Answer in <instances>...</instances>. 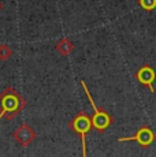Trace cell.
<instances>
[{
  "instance_id": "obj_7",
  "label": "cell",
  "mask_w": 156,
  "mask_h": 157,
  "mask_svg": "<svg viewBox=\"0 0 156 157\" xmlns=\"http://www.w3.org/2000/svg\"><path fill=\"white\" fill-rule=\"evenodd\" d=\"M55 49L60 53L62 56H68L74 49V45L68 38H62L55 44Z\"/></svg>"
},
{
  "instance_id": "obj_9",
  "label": "cell",
  "mask_w": 156,
  "mask_h": 157,
  "mask_svg": "<svg viewBox=\"0 0 156 157\" xmlns=\"http://www.w3.org/2000/svg\"><path fill=\"white\" fill-rule=\"evenodd\" d=\"M138 4L145 11H154L156 8V0H138Z\"/></svg>"
},
{
  "instance_id": "obj_8",
  "label": "cell",
  "mask_w": 156,
  "mask_h": 157,
  "mask_svg": "<svg viewBox=\"0 0 156 157\" xmlns=\"http://www.w3.org/2000/svg\"><path fill=\"white\" fill-rule=\"evenodd\" d=\"M13 56V49L10 48V45L7 44H0V60L6 62Z\"/></svg>"
},
{
  "instance_id": "obj_3",
  "label": "cell",
  "mask_w": 156,
  "mask_h": 157,
  "mask_svg": "<svg viewBox=\"0 0 156 157\" xmlns=\"http://www.w3.org/2000/svg\"><path fill=\"white\" fill-rule=\"evenodd\" d=\"M68 127L71 131H74L76 134H78L81 137V146H82V157H88L86 156V135L88 132L93 128L92 124V117L91 115L85 111L78 112L73 119L68 122Z\"/></svg>"
},
{
  "instance_id": "obj_1",
  "label": "cell",
  "mask_w": 156,
  "mask_h": 157,
  "mask_svg": "<svg viewBox=\"0 0 156 157\" xmlns=\"http://www.w3.org/2000/svg\"><path fill=\"white\" fill-rule=\"evenodd\" d=\"M28 105L26 100L14 87L8 86L0 93V119L6 117L10 122L14 120Z\"/></svg>"
},
{
  "instance_id": "obj_6",
  "label": "cell",
  "mask_w": 156,
  "mask_h": 157,
  "mask_svg": "<svg viewBox=\"0 0 156 157\" xmlns=\"http://www.w3.org/2000/svg\"><path fill=\"white\" fill-rule=\"evenodd\" d=\"M136 79L138 81L141 85L146 86L152 93L155 92L154 82L156 81V71L154 70L151 64H144L137 70L136 72Z\"/></svg>"
},
{
  "instance_id": "obj_2",
  "label": "cell",
  "mask_w": 156,
  "mask_h": 157,
  "mask_svg": "<svg viewBox=\"0 0 156 157\" xmlns=\"http://www.w3.org/2000/svg\"><path fill=\"white\" fill-rule=\"evenodd\" d=\"M81 86H82L84 92H85L86 97H88L89 102H91L92 105V109H93V115H92V124H93V128L96 130L97 132H104L107 128L111 127V124L114 123V119L112 116L107 112L106 109H103V108H99L97 105H96V102L93 100V97H92L91 92H89L88 86H86L85 81H81Z\"/></svg>"
},
{
  "instance_id": "obj_10",
  "label": "cell",
  "mask_w": 156,
  "mask_h": 157,
  "mask_svg": "<svg viewBox=\"0 0 156 157\" xmlns=\"http://www.w3.org/2000/svg\"><path fill=\"white\" fill-rule=\"evenodd\" d=\"M0 7H2V4H0Z\"/></svg>"
},
{
  "instance_id": "obj_5",
  "label": "cell",
  "mask_w": 156,
  "mask_h": 157,
  "mask_svg": "<svg viewBox=\"0 0 156 157\" xmlns=\"http://www.w3.org/2000/svg\"><path fill=\"white\" fill-rule=\"evenodd\" d=\"M13 137L15 138V141L22 147H26L37 138V134H36L34 128L30 127L28 123H22V124L13 132Z\"/></svg>"
},
{
  "instance_id": "obj_4",
  "label": "cell",
  "mask_w": 156,
  "mask_h": 157,
  "mask_svg": "<svg viewBox=\"0 0 156 157\" xmlns=\"http://www.w3.org/2000/svg\"><path fill=\"white\" fill-rule=\"evenodd\" d=\"M155 138H156V135L152 131L151 127L141 126L134 135H131V137H121V138H118V142H137L140 146L148 147L155 142Z\"/></svg>"
}]
</instances>
